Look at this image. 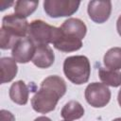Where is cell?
Segmentation results:
<instances>
[{
    "label": "cell",
    "mask_w": 121,
    "mask_h": 121,
    "mask_svg": "<svg viewBox=\"0 0 121 121\" xmlns=\"http://www.w3.org/2000/svg\"><path fill=\"white\" fill-rule=\"evenodd\" d=\"M0 113H1V121H15V117L10 112L7 110H1Z\"/></svg>",
    "instance_id": "obj_18"
},
{
    "label": "cell",
    "mask_w": 121,
    "mask_h": 121,
    "mask_svg": "<svg viewBox=\"0 0 121 121\" xmlns=\"http://www.w3.org/2000/svg\"><path fill=\"white\" fill-rule=\"evenodd\" d=\"M39 5V1H16L15 6H14V12L16 15L26 18L30 14H32L37 7Z\"/></svg>",
    "instance_id": "obj_17"
},
{
    "label": "cell",
    "mask_w": 121,
    "mask_h": 121,
    "mask_svg": "<svg viewBox=\"0 0 121 121\" xmlns=\"http://www.w3.org/2000/svg\"><path fill=\"white\" fill-rule=\"evenodd\" d=\"M66 83L59 76H49L45 78L38 92L31 98L33 110L40 113H47L55 110L60 97L66 93Z\"/></svg>",
    "instance_id": "obj_1"
},
{
    "label": "cell",
    "mask_w": 121,
    "mask_h": 121,
    "mask_svg": "<svg viewBox=\"0 0 121 121\" xmlns=\"http://www.w3.org/2000/svg\"><path fill=\"white\" fill-rule=\"evenodd\" d=\"M34 121H52L50 118L46 117V116H39L37 118H35Z\"/></svg>",
    "instance_id": "obj_20"
},
{
    "label": "cell",
    "mask_w": 121,
    "mask_h": 121,
    "mask_svg": "<svg viewBox=\"0 0 121 121\" xmlns=\"http://www.w3.org/2000/svg\"><path fill=\"white\" fill-rule=\"evenodd\" d=\"M60 30L66 34H69L71 36L83 39L87 32L86 25L83 21L78 18H69L65 20L62 25L60 26Z\"/></svg>",
    "instance_id": "obj_11"
},
{
    "label": "cell",
    "mask_w": 121,
    "mask_h": 121,
    "mask_svg": "<svg viewBox=\"0 0 121 121\" xmlns=\"http://www.w3.org/2000/svg\"><path fill=\"white\" fill-rule=\"evenodd\" d=\"M98 76L100 80L105 85H109L112 87L121 86V73L119 71L100 67L98 70Z\"/></svg>",
    "instance_id": "obj_16"
},
{
    "label": "cell",
    "mask_w": 121,
    "mask_h": 121,
    "mask_svg": "<svg viewBox=\"0 0 121 121\" xmlns=\"http://www.w3.org/2000/svg\"><path fill=\"white\" fill-rule=\"evenodd\" d=\"M10 99L18 105H26L28 101L29 89L23 80L15 81L9 88Z\"/></svg>",
    "instance_id": "obj_12"
},
{
    "label": "cell",
    "mask_w": 121,
    "mask_h": 121,
    "mask_svg": "<svg viewBox=\"0 0 121 121\" xmlns=\"http://www.w3.org/2000/svg\"><path fill=\"white\" fill-rule=\"evenodd\" d=\"M116 29H117L118 34L121 36V15L117 19V22H116Z\"/></svg>",
    "instance_id": "obj_19"
},
{
    "label": "cell",
    "mask_w": 121,
    "mask_h": 121,
    "mask_svg": "<svg viewBox=\"0 0 121 121\" xmlns=\"http://www.w3.org/2000/svg\"><path fill=\"white\" fill-rule=\"evenodd\" d=\"M29 24L26 18L16 14L5 15L2 19L0 29V47L1 49H10L19 40L25 38L28 31Z\"/></svg>",
    "instance_id": "obj_2"
},
{
    "label": "cell",
    "mask_w": 121,
    "mask_h": 121,
    "mask_svg": "<svg viewBox=\"0 0 121 121\" xmlns=\"http://www.w3.org/2000/svg\"><path fill=\"white\" fill-rule=\"evenodd\" d=\"M0 65H1V83L3 84L11 81L15 78L18 71V67L14 59L9 57L1 58Z\"/></svg>",
    "instance_id": "obj_13"
},
{
    "label": "cell",
    "mask_w": 121,
    "mask_h": 121,
    "mask_svg": "<svg viewBox=\"0 0 121 121\" xmlns=\"http://www.w3.org/2000/svg\"><path fill=\"white\" fill-rule=\"evenodd\" d=\"M79 5V1L73 0H45L43 2V9L52 18L68 17L78 9Z\"/></svg>",
    "instance_id": "obj_5"
},
{
    "label": "cell",
    "mask_w": 121,
    "mask_h": 121,
    "mask_svg": "<svg viewBox=\"0 0 121 121\" xmlns=\"http://www.w3.org/2000/svg\"><path fill=\"white\" fill-rule=\"evenodd\" d=\"M54 47L61 52H73L81 48L82 40L71 35H68L60 30L59 27L58 33L52 43Z\"/></svg>",
    "instance_id": "obj_9"
},
{
    "label": "cell",
    "mask_w": 121,
    "mask_h": 121,
    "mask_svg": "<svg viewBox=\"0 0 121 121\" xmlns=\"http://www.w3.org/2000/svg\"><path fill=\"white\" fill-rule=\"evenodd\" d=\"M62 121H70V120H62Z\"/></svg>",
    "instance_id": "obj_23"
},
{
    "label": "cell",
    "mask_w": 121,
    "mask_h": 121,
    "mask_svg": "<svg viewBox=\"0 0 121 121\" xmlns=\"http://www.w3.org/2000/svg\"><path fill=\"white\" fill-rule=\"evenodd\" d=\"M104 65L107 69L118 71L121 69V47L110 48L103 58Z\"/></svg>",
    "instance_id": "obj_15"
},
{
    "label": "cell",
    "mask_w": 121,
    "mask_h": 121,
    "mask_svg": "<svg viewBox=\"0 0 121 121\" xmlns=\"http://www.w3.org/2000/svg\"><path fill=\"white\" fill-rule=\"evenodd\" d=\"M85 99L94 108L106 106L111 99V91L107 85L99 82H92L85 89Z\"/></svg>",
    "instance_id": "obj_6"
},
{
    "label": "cell",
    "mask_w": 121,
    "mask_h": 121,
    "mask_svg": "<svg viewBox=\"0 0 121 121\" xmlns=\"http://www.w3.org/2000/svg\"><path fill=\"white\" fill-rule=\"evenodd\" d=\"M60 115L65 120L72 121L79 119L84 115V108L78 101L71 100L63 106L60 112Z\"/></svg>",
    "instance_id": "obj_14"
},
{
    "label": "cell",
    "mask_w": 121,
    "mask_h": 121,
    "mask_svg": "<svg viewBox=\"0 0 121 121\" xmlns=\"http://www.w3.org/2000/svg\"><path fill=\"white\" fill-rule=\"evenodd\" d=\"M54 60L55 55L49 45L36 46V50L31 60L35 66L39 68H48L54 63Z\"/></svg>",
    "instance_id": "obj_10"
},
{
    "label": "cell",
    "mask_w": 121,
    "mask_h": 121,
    "mask_svg": "<svg viewBox=\"0 0 121 121\" xmlns=\"http://www.w3.org/2000/svg\"><path fill=\"white\" fill-rule=\"evenodd\" d=\"M35 50H36V45L32 43V41L28 37H25L19 40L17 43L13 46L11 55L16 62L26 63L32 60Z\"/></svg>",
    "instance_id": "obj_7"
},
{
    "label": "cell",
    "mask_w": 121,
    "mask_h": 121,
    "mask_svg": "<svg viewBox=\"0 0 121 121\" xmlns=\"http://www.w3.org/2000/svg\"><path fill=\"white\" fill-rule=\"evenodd\" d=\"M88 15L92 21L97 24L105 23L112 12L111 1H90L87 8Z\"/></svg>",
    "instance_id": "obj_8"
},
{
    "label": "cell",
    "mask_w": 121,
    "mask_h": 121,
    "mask_svg": "<svg viewBox=\"0 0 121 121\" xmlns=\"http://www.w3.org/2000/svg\"><path fill=\"white\" fill-rule=\"evenodd\" d=\"M112 121H121V117H119V118H115V119H113Z\"/></svg>",
    "instance_id": "obj_22"
},
{
    "label": "cell",
    "mask_w": 121,
    "mask_h": 121,
    "mask_svg": "<svg viewBox=\"0 0 121 121\" xmlns=\"http://www.w3.org/2000/svg\"><path fill=\"white\" fill-rule=\"evenodd\" d=\"M63 73L74 84L86 83L91 74V64L88 58L82 55L67 57L63 62Z\"/></svg>",
    "instance_id": "obj_3"
},
{
    "label": "cell",
    "mask_w": 121,
    "mask_h": 121,
    "mask_svg": "<svg viewBox=\"0 0 121 121\" xmlns=\"http://www.w3.org/2000/svg\"><path fill=\"white\" fill-rule=\"evenodd\" d=\"M58 30L59 27L50 26L43 20H34L29 24L27 37L36 46L48 45L53 43Z\"/></svg>",
    "instance_id": "obj_4"
},
{
    "label": "cell",
    "mask_w": 121,
    "mask_h": 121,
    "mask_svg": "<svg viewBox=\"0 0 121 121\" xmlns=\"http://www.w3.org/2000/svg\"><path fill=\"white\" fill-rule=\"evenodd\" d=\"M117 100H118V103H119V105H120V107H121V89H120V90H119V92H118Z\"/></svg>",
    "instance_id": "obj_21"
}]
</instances>
